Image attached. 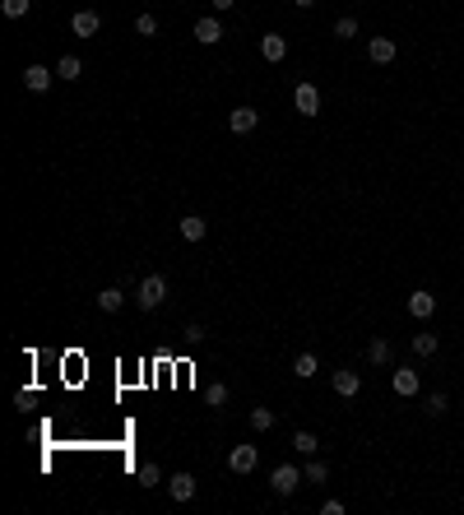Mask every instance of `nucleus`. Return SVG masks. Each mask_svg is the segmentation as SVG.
Returning <instances> with one entry per match:
<instances>
[{
    "label": "nucleus",
    "instance_id": "nucleus-7",
    "mask_svg": "<svg viewBox=\"0 0 464 515\" xmlns=\"http://www.w3.org/2000/svg\"><path fill=\"white\" fill-rule=\"evenodd\" d=\"M390 385H395V395H399V399H413V395H418V371H413V367H395Z\"/></svg>",
    "mask_w": 464,
    "mask_h": 515
},
{
    "label": "nucleus",
    "instance_id": "nucleus-30",
    "mask_svg": "<svg viewBox=\"0 0 464 515\" xmlns=\"http://www.w3.org/2000/svg\"><path fill=\"white\" fill-rule=\"evenodd\" d=\"M446 409H451V399H446V395L436 390V395H432V399H427V414H432V418H441Z\"/></svg>",
    "mask_w": 464,
    "mask_h": 515
},
{
    "label": "nucleus",
    "instance_id": "nucleus-22",
    "mask_svg": "<svg viewBox=\"0 0 464 515\" xmlns=\"http://www.w3.org/2000/svg\"><path fill=\"white\" fill-rule=\"evenodd\" d=\"M158 483H163V469H158L154 459H149V464H140V488H158Z\"/></svg>",
    "mask_w": 464,
    "mask_h": 515
},
{
    "label": "nucleus",
    "instance_id": "nucleus-8",
    "mask_svg": "<svg viewBox=\"0 0 464 515\" xmlns=\"http://www.w3.org/2000/svg\"><path fill=\"white\" fill-rule=\"evenodd\" d=\"M228 125H232V135H251L255 125H260V112H255V107H232Z\"/></svg>",
    "mask_w": 464,
    "mask_h": 515
},
{
    "label": "nucleus",
    "instance_id": "nucleus-21",
    "mask_svg": "<svg viewBox=\"0 0 464 515\" xmlns=\"http://www.w3.org/2000/svg\"><path fill=\"white\" fill-rule=\"evenodd\" d=\"M293 450H298V455H316L321 441H316V432H293Z\"/></svg>",
    "mask_w": 464,
    "mask_h": 515
},
{
    "label": "nucleus",
    "instance_id": "nucleus-13",
    "mask_svg": "<svg viewBox=\"0 0 464 515\" xmlns=\"http://www.w3.org/2000/svg\"><path fill=\"white\" fill-rule=\"evenodd\" d=\"M367 362H372V367H390V362H395L390 339H372V344H367Z\"/></svg>",
    "mask_w": 464,
    "mask_h": 515
},
{
    "label": "nucleus",
    "instance_id": "nucleus-1",
    "mask_svg": "<svg viewBox=\"0 0 464 515\" xmlns=\"http://www.w3.org/2000/svg\"><path fill=\"white\" fill-rule=\"evenodd\" d=\"M135 302H140V311H158V306L167 302V279H163V274H144V279H140V297H135Z\"/></svg>",
    "mask_w": 464,
    "mask_h": 515
},
{
    "label": "nucleus",
    "instance_id": "nucleus-5",
    "mask_svg": "<svg viewBox=\"0 0 464 515\" xmlns=\"http://www.w3.org/2000/svg\"><path fill=\"white\" fill-rule=\"evenodd\" d=\"M195 42H200V46H219V42H223V23L214 19V14L195 19Z\"/></svg>",
    "mask_w": 464,
    "mask_h": 515
},
{
    "label": "nucleus",
    "instance_id": "nucleus-2",
    "mask_svg": "<svg viewBox=\"0 0 464 515\" xmlns=\"http://www.w3.org/2000/svg\"><path fill=\"white\" fill-rule=\"evenodd\" d=\"M302 478H307V473H302L298 464H279V469L269 473V488H274L279 497H293V492L302 488Z\"/></svg>",
    "mask_w": 464,
    "mask_h": 515
},
{
    "label": "nucleus",
    "instance_id": "nucleus-27",
    "mask_svg": "<svg viewBox=\"0 0 464 515\" xmlns=\"http://www.w3.org/2000/svg\"><path fill=\"white\" fill-rule=\"evenodd\" d=\"M135 33H140V37H154L158 33V19H154V14H135Z\"/></svg>",
    "mask_w": 464,
    "mask_h": 515
},
{
    "label": "nucleus",
    "instance_id": "nucleus-17",
    "mask_svg": "<svg viewBox=\"0 0 464 515\" xmlns=\"http://www.w3.org/2000/svg\"><path fill=\"white\" fill-rule=\"evenodd\" d=\"M79 75H84V61H79V56H61V61H56V79H66V84H75Z\"/></svg>",
    "mask_w": 464,
    "mask_h": 515
},
{
    "label": "nucleus",
    "instance_id": "nucleus-12",
    "mask_svg": "<svg viewBox=\"0 0 464 515\" xmlns=\"http://www.w3.org/2000/svg\"><path fill=\"white\" fill-rule=\"evenodd\" d=\"M362 390V376H358V371H334V395H343V399H353V395Z\"/></svg>",
    "mask_w": 464,
    "mask_h": 515
},
{
    "label": "nucleus",
    "instance_id": "nucleus-11",
    "mask_svg": "<svg viewBox=\"0 0 464 515\" xmlns=\"http://www.w3.org/2000/svg\"><path fill=\"white\" fill-rule=\"evenodd\" d=\"M51 79H56V70H47V66H28V70H23V84H28L33 93H47V89H51Z\"/></svg>",
    "mask_w": 464,
    "mask_h": 515
},
{
    "label": "nucleus",
    "instance_id": "nucleus-25",
    "mask_svg": "<svg viewBox=\"0 0 464 515\" xmlns=\"http://www.w3.org/2000/svg\"><path fill=\"white\" fill-rule=\"evenodd\" d=\"M334 37H339V42H348V37H358V19H353V14H343V19L334 23Z\"/></svg>",
    "mask_w": 464,
    "mask_h": 515
},
{
    "label": "nucleus",
    "instance_id": "nucleus-28",
    "mask_svg": "<svg viewBox=\"0 0 464 515\" xmlns=\"http://www.w3.org/2000/svg\"><path fill=\"white\" fill-rule=\"evenodd\" d=\"M204 339H209V330H204L200 321H190V325H186V344H190V348H200Z\"/></svg>",
    "mask_w": 464,
    "mask_h": 515
},
{
    "label": "nucleus",
    "instance_id": "nucleus-14",
    "mask_svg": "<svg viewBox=\"0 0 464 515\" xmlns=\"http://www.w3.org/2000/svg\"><path fill=\"white\" fill-rule=\"evenodd\" d=\"M70 28H75V37H93V33L102 28V19H98L93 10H79L75 19H70Z\"/></svg>",
    "mask_w": 464,
    "mask_h": 515
},
{
    "label": "nucleus",
    "instance_id": "nucleus-15",
    "mask_svg": "<svg viewBox=\"0 0 464 515\" xmlns=\"http://www.w3.org/2000/svg\"><path fill=\"white\" fill-rule=\"evenodd\" d=\"M409 311L418 316V321H427L432 311H436V297H432L427 288H418V292H409Z\"/></svg>",
    "mask_w": 464,
    "mask_h": 515
},
{
    "label": "nucleus",
    "instance_id": "nucleus-23",
    "mask_svg": "<svg viewBox=\"0 0 464 515\" xmlns=\"http://www.w3.org/2000/svg\"><path fill=\"white\" fill-rule=\"evenodd\" d=\"M302 473H307L311 483H325V478H330V469H325V459H316V455H307V469H302Z\"/></svg>",
    "mask_w": 464,
    "mask_h": 515
},
{
    "label": "nucleus",
    "instance_id": "nucleus-6",
    "mask_svg": "<svg viewBox=\"0 0 464 515\" xmlns=\"http://www.w3.org/2000/svg\"><path fill=\"white\" fill-rule=\"evenodd\" d=\"M195 473H172V478H167V497H172V502H190V497H195Z\"/></svg>",
    "mask_w": 464,
    "mask_h": 515
},
{
    "label": "nucleus",
    "instance_id": "nucleus-32",
    "mask_svg": "<svg viewBox=\"0 0 464 515\" xmlns=\"http://www.w3.org/2000/svg\"><path fill=\"white\" fill-rule=\"evenodd\" d=\"M293 5H298V10H311V5H316V0H293Z\"/></svg>",
    "mask_w": 464,
    "mask_h": 515
},
{
    "label": "nucleus",
    "instance_id": "nucleus-18",
    "mask_svg": "<svg viewBox=\"0 0 464 515\" xmlns=\"http://www.w3.org/2000/svg\"><path fill=\"white\" fill-rule=\"evenodd\" d=\"M316 371H321V362H316V353H298V362H293V376H298V381H311Z\"/></svg>",
    "mask_w": 464,
    "mask_h": 515
},
{
    "label": "nucleus",
    "instance_id": "nucleus-26",
    "mask_svg": "<svg viewBox=\"0 0 464 515\" xmlns=\"http://www.w3.org/2000/svg\"><path fill=\"white\" fill-rule=\"evenodd\" d=\"M251 427L255 432H269L274 427V409H251Z\"/></svg>",
    "mask_w": 464,
    "mask_h": 515
},
{
    "label": "nucleus",
    "instance_id": "nucleus-20",
    "mask_svg": "<svg viewBox=\"0 0 464 515\" xmlns=\"http://www.w3.org/2000/svg\"><path fill=\"white\" fill-rule=\"evenodd\" d=\"M413 353H418V358H436V335H432V330L413 335Z\"/></svg>",
    "mask_w": 464,
    "mask_h": 515
},
{
    "label": "nucleus",
    "instance_id": "nucleus-16",
    "mask_svg": "<svg viewBox=\"0 0 464 515\" xmlns=\"http://www.w3.org/2000/svg\"><path fill=\"white\" fill-rule=\"evenodd\" d=\"M204 232H209V223H204L200 213H186V218H181V237H186V242H204Z\"/></svg>",
    "mask_w": 464,
    "mask_h": 515
},
{
    "label": "nucleus",
    "instance_id": "nucleus-4",
    "mask_svg": "<svg viewBox=\"0 0 464 515\" xmlns=\"http://www.w3.org/2000/svg\"><path fill=\"white\" fill-rule=\"evenodd\" d=\"M255 464H260V450H255V446H232V455H228V469L232 473H251Z\"/></svg>",
    "mask_w": 464,
    "mask_h": 515
},
{
    "label": "nucleus",
    "instance_id": "nucleus-9",
    "mask_svg": "<svg viewBox=\"0 0 464 515\" xmlns=\"http://www.w3.org/2000/svg\"><path fill=\"white\" fill-rule=\"evenodd\" d=\"M367 56H372L376 66H390V61L399 56V46H395V37H372V42H367Z\"/></svg>",
    "mask_w": 464,
    "mask_h": 515
},
{
    "label": "nucleus",
    "instance_id": "nucleus-3",
    "mask_svg": "<svg viewBox=\"0 0 464 515\" xmlns=\"http://www.w3.org/2000/svg\"><path fill=\"white\" fill-rule=\"evenodd\" d=\"M293 107H298V116H316V112H321V89H316V84H298Z\"/></svg>",
    "mask_w": 464,
    "mask_h": 515
},
{
    "label": "nucleus",
    "instance_id": "nucleus-31",
    "mask_svg": "<svg viewBox=\"0 0 464 515\" xmlns=\"http://www.w3.org/2000/svg\"><path fill=\"white\" fill-rule=\"evenodd\" d=\"M232 5H237V0H214V10H232Z\"/></svg>",
    "mask_w": 464,
    "mask_h": 515
},
{
    "label": "nucleus",
    "instance_id": "nucleus-24",
    "mask_svg": "<svg viewBox=\"0 0 464 515\" xmlns=\"http://www.w3.org/2000/svg\"><path fill=\"white\" fill-rule=\"evenodd\" d=\"M228 385H223V381H214V385H204V399H209L214 404V409H223V404H228Z\"/></svg>",
    "mask_w": 464,
    "mask_h": 515
},
{
    "label": "nucleus",
    "instance_id": "nucleus-29",
    "mask_svg": "<svg viewBox=\"0 0 464 515\" xmlns=\"http://www.w3.org/2000/svg\"><path fill=\"white\" fill-rule=\"evenodd\" d=\"M0 10H5V19H23L28 14V0H0Z\"/></svg>",
    "mask_w": 464,
    "mask_h": 515
},
{
    "label": "nucleus",
    "instance_id": "nucleus-10",
    "mask_svg": "<svg viewBox=\"0 0 464 515\" xmlns=\"http://www.w3.org/2000/svg\"><path fill=\"white\" fill-rule=\"evenodd\" d=\"M260 56L279 66V61L288 56V37H283V33H265V37H260Z\"/></svg>",
    "mask_w": 464,
    "mask_h": 515
},
{
    "label": "nucleus",
    "instance_id": "nucleus-19",
    "mask_svg": "<svg viewBox=\"0 0 464 515\" xmlns=\"http://www.w3.org/2000/svg\"><path fill=\"white\" fill-rule=\"evenodd\" d=\"M98 306H102V311H121V306H126V292L121 288H102L98 292Z\"/></svg>",
    "mask_w": 464,
    "mask_h": 515
}]
</instances>
